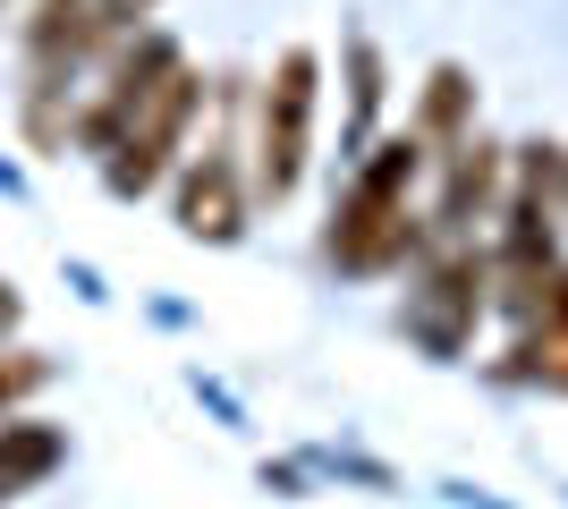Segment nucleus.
I'll use <instances>...</instances> for the list:
<instances>
[{
  "instance_id": "1a4fd4ad",
  "label": "nucleus",
  "mask_w": 568,
  "mask_h": 509,
  "mask_svg": "<svg viewBox=\"0 0 568 509\" xmlns=\"http://www.w3.org/2000/svg\"><path fill=\"white\" fill-rule=\"evenodd\" d=\"M467 120V77L458 69H433V94H425V136H458Z\"/></svg>"
},
{
  "instance_id": "9d476101",
  "label": "nucleus",
  "mask_w": 568,
  "mask_h": 509,
  "mask_svg": "<svg viewBox=\"0 0 568 509\" xmlns=\"http://www.w3.org/2000/svg\"><path fill=\"white\" fill-rule=\"evenodd\" d=\"M43 374H51V365H43V357H26V348H18V357L0 365V408H9V399H26V390L43 383Z\"/></svg>"
},
{
  "instance_id": "9b49d317",
  "label": "nucleus",
  "mask_w": 568,
  "mask_h": 509,
  "mask_svg": "<svg viewBox=\"0 0 568 509\" xmlns=\"http://www.w3.org/2000/svg\"><path fill=\"white\" fill-rule=\"evenodd\" d=\"M9 323H18V297H9V281H0V332H9Z\"/></svg>"
},
{
  "instance_id": "423d86ee",
  "label": "nucleus",
  "mask_w": 568,
  "mask_h": 509,
  "mask_svg": "<svg viewBox=\"0 0 568 509\" xmlns=\"http://www.w3.org/2000/svg\"><path fill=\"white\" fill-rule=\"evenodd\" d=\"M493 195H500V145L467 136V145L450 153V195H442V230H450V238H467V221L484 213Z\"/></svg>"
},
{
  "instance_id": "20e7f679",
  "label": "nucleus",
  "mask_w": 568,
  "mask_h": 509,
  "mask_svg": "<svg viewBox=\"0 0 568 509\" xmlns=\"http://www.w3.org/2000/svg\"><path fill=\"white\" fill-rule=\"evenodd\" d=\"M484 281H493V264L475 255V246H442V264L425 272V289L407 297V332L425 339V348H442L450 357L458 339H467V323L484 315Z\"/></svg>"
},
{
  "instance_id": "f03ea898",
  "label": "nucleus",
  "mask_w": 568,
  "mask_h": 509,
  "mask_svg": "<svg viewBox=\"0 0 568 509\" xmlns=\"http://www.w3.org/2000/svg\"><path fill=\"white\" fill-rule=\"evenodd\" d=\"M195 102H204V77H195L187 60H170V69L128 102L119 136L102 145V179H111V195H144L153 179H162L170 153H179V136H187V120H195Z\"/></svg>"
},
{
  "instance_id": "6e6552de",
  "label": "nucleus",
  "mask_w": 568,
  "mask_h": 509,
  "mask_svg": "<svg viewBox=\"0 0 568 509\" xmlns=\"http://www.w3.org/2000/svg\"><path fill=\"white\" fill-rule=\"evenodd\" d=\"M509 374H535V383L568 390V306H560V315H544V332H535V339H518V365H509Z\"/></svg>"
},
{
  "instance_id": "39448f33",
  "label": "nucleus",
  "mask_w": 568,
  "mask_h": 509,
  "mask_svg": "<svg viewBox=\"0 0 568 509\" xmlns=\"http://www.w3.org/2000/svg\"><path fill=\"white\" fill-rule=\"evenodd\" d=\"M237 221H246L237 162L230 153H204V162L187 170V187H179V230H187V238H237Z\"/></svg>"
},
{
  "instance_id": "0eeeda50",
  "label": "nucleus",
  "mask_w": 568,
  "mask_h": 509,
  "mask_svg": "<svg viewBox=\"0 0 568 509\" xmlns=\"http://www.w3.org/2000/svg\"><path fill=\"white\" fill-rule=\"evenodd\" d=\"M51 467H60V434L51 425H0V509L26 485H43Z\"/></svg>"
},
{
  "instance_id": "7ed1b4c3",
  "label": "nucleus",
  "mask_w": 568,
  "mask_h": 509,
  "mask_svg": "<svg viewBox=\"0 0 568 509\" xmlns=\"http://www.w3.org/2000/svg\"><path fill=\"white\" fill-rule=\"evenodd\" d=\"M306 120H314V51L288 43L272 85H263V136H255V187L281 204L306 170Z\"/></svg>"
},
{
  "instance_id": "f257e3e1",
  "label": "nucleus",
  "mask_w": 568,
  "mask_h": 509,
  "mask_svg": "<svg viewBox=\"0 0 568 509\" xmlns=\"http://www.w3.org/2000/svg\"><path fill=\"white\" fill-rule=\"evenodd\" d=\"M416 170H425V145H416V136L382 145L374 162L356 170L348 204L332 213V264L339 272H382L416 246V221H407V179H416Z\"/></svg>"
}]
</instances>
